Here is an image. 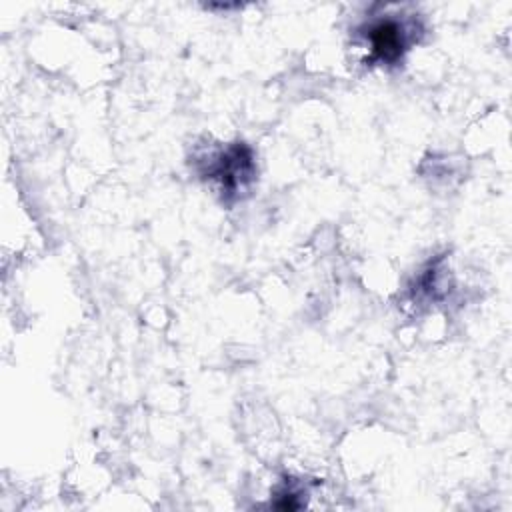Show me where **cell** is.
Instances as JSON below:
<instances>
[{
    "instance_id": "6da1fadb",
    "label": "cell",
    "mask_w": 512,
    "mask_h": 512,
    "mask_svg": "<svg viewBox=\"0 0 512 512\" xmlns=\"http://www.w3.org/2000/svg\"><path fill=\"white\" fill-rule=\"evenodd\" d=\"M366 42L370 44L372 60L384 62V64H394L402 58L406 46H408V28L402 20L396 18H380L368 24L366 32Z\"/></svg>"
},
{
    "instance_id": "7a4b0ae2",
    "label": "cell",
    "mask_w": 512,
    "mask_h": 512,
    "mask_svg": "<svg viewBox=\"0 0 512 512\" xmlns=\"http://www.w3.org/2000/svg\"><path fill=\"white\" fill-rule=\"evenodd\" d=\"M252 172V158L248 148L244 146H232L224 156H220L216 176L222 180L226 190H236L242 186L246 178H250Z\"/></svg>"
}]
</instances>
